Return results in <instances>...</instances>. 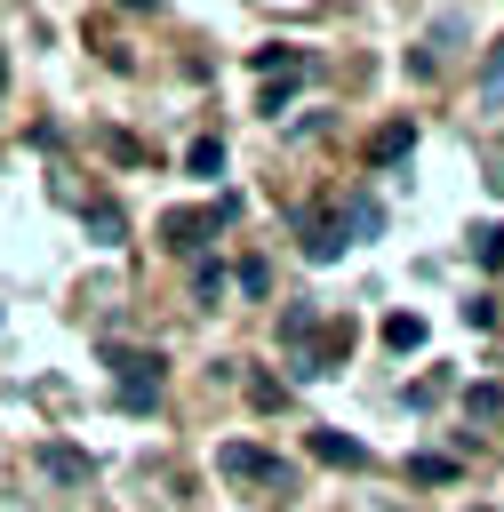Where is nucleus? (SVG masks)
Segmentation results:
<instances>
[{
    "label": "nucleus",
    "mask_w": 504,
    "mask_h": 512,
    "mask_svg": "<svg viewBox=\"0 0 504 512\" xmlns=\"http://www.w3.org/2000/svg\"><path fill=\"white\" fill-rule=\"evenodd\" d=\"M336 232H352V240H376V232H384V208H376L368 192H352V200H344V224H336ZM352 240H344V248H352Z\"/></svg>",
    "instance_id": "9"
},
{
    "label": "nucleus",
    "mask_w": 504,
    "mask_h": 512,
    "mask_svg": "<svg viewBox=\"0 0 504 512\" xmlns=\"http://www.w3.org/2000/svg\"><path fill=\"white\" fill-rule=\"evenodd\" d=\"M472 256L496 272V264H504V224H480V232H472Z\"/></svg>",
    "instance_id": "17"
},
{
    "label": "nucleus",
    "mask_w": 504,
    "mask_h": 512,
    "mask_svg": "<svg viewBox=\"0 0 504 512\" xmlns=\"http://www.w3.org/2000/svg\"><path fill=\"white\" fill-rule=\"evenodd\" d=\"M312 456H320V464H368V448L344 440V432H312Z\"/></svg>",
    "instance_id": "15"
},
{
    "label": "nucleus",
    "mask_w": 504,
    "mask_h": 512,
    "mask_svg": "<svg viewBox=\"0 0 504 512\" xmlns=\"http://www.w3.org/2000/svg\"><path fill=\"white\" fill-rule=\"evenodd\" d=\"M440 392H448V376H424V384H408V408H432Z\"/></svg>",
    "instance_id": "21"
},
{
    "label": "nucleus",
    "mask_w": 504,
    "mask_h": 512,
    "mask_svg": "<svg viewBox=\"0 0 504 512\" xmlns=\"http://www.w3.org/2000/svg\"><path fill=\"white\" fill-rule=\"evenodd\" d=\"M248 64H256L272 88H288V80H304V64H312V56H304V48H288V40H272V48H256Z\"/></svg>",
    "instance_id": "7"
},
{
    "label": "nucleus",
    "mask_w": 504,
    "mask_h": 512,
    "mask_svg": "<svg viewBox=\"0 0 504 512\" xmlns=\"http://www.w3.org/2000/svg\"><path fill=\"white\" fill-rule=\"evenodd\" d=\"M208 232H216V224H208V208H168V216H160V240H168L176 256H200V248H208Z\"/></svg>",
    "instance_id": "5"
},
{
    "label": "nucleus",
    "mask_w": 504,
    "mask_h": 512,
    "mask_svg": "<svg viewBox=\"0 0 504 512\" xmlns=\"http://www.w3.org/2000/svg\"><path fill=\"white\" fill-rule=\"evenodd\" d=\"M480 104H488V112H496V120H504V56H496V64H488V80H480Z\"/></svg>",
    "instance_id": "19"
},
{
    "label": "nucleus",
    "mask_w": 504,
    "mask_h": 512,
    "mask_svg": "<svg viewBox=\"0 0 504 512\" xmlns=\"http://www.w3.org/2000/svg\"><path fill=\"white\" fill-rule=\"evenodd\" d=\"M464 416L472 424H504V376L496 384H464Z\"/></svg>",
    "instance_id": "11"
},
{
    "label": "nucleus",
    "mask_w": 504,
    "mask_h": 512,
    "mask_svg": "<svg viewBox=\"0 0 504 512\" xmlns=\"http://www.w3.org/2000/svg\"><path fill=\"white\" fill-rule=\"evenodd\" d=\"M40 472L48 480H64V488H88V448H72V440H40Z\"/></svg>",
    "instance_id": "6"
},
{
    "label": "nucleus",
    "mask_w": 504,
    "mask_h": 512,
    "mask_svg": "<svg viewBox=\"0 0 504 512\" xmlns=\"http://www.w3.org/2000/svg\"><path fill=\"white\" fill-rule=\"evenodd\" d=\"M224 288H232V272H224L216 256H192V296H200V304H224Z\"/></svg>",
    "instance_id": "12"
},
{
    "label": "nucleus",
    "mask_w": 504,
    "mask_h": 512,
    "mask_svg": "<svg viewBox=\"0 0 504 512\" xmlns=\"http://www.w3.org/2000/svg\"><path fill=\"white\" fill-rule=\"evenodd\" d=\"M304 256H312V264H336V256H344V232H336L328 216H312V208H304Z\"/></svg>",
    "instance_id": "10"
},
{
    "label": "nucleus",
    "mask_w": 504,
    "mask_h": 512,
    "mask_svg": "<svg viewBox=\"0 0 504 512\" xmlns=\"http://www.w3.org/2000/svg\"><path fill=\"white\" fill-rule=\"evenodd\" d=\"M352 360V312H320V336L296 352V376H336Z\"/></svg>",
    "instance_id": "3"
},
{
    "label": "nucleus",
    "mask_w": 504,
    "mask_h": 512,
    "mask_svg": "<svg viewBox=\"0 0 504 512\" xmlns=\"http://www.w3.org/2000/svg\"><path fill=\"white\" fill-rule=\"evenodd\" d=\"M104 368H112V400L128 408V416H144L152 400H160V352H128V344H104Z\"/></svg>",
    "instance_id": "1"
},
{
    "label": "nucleus",
    "mask_w": 504,
    "mask_h": 512,
    "mask_svg": "<svg viewBox=\"0 0 504 512\" xmlns=\"http://www.w3.org/2000/svg\"><path fill=\"white\" fill-rule=\"evenodd\" d=\"M88 232H96L104 248H128V208H120V200H88Z\"/></svg>",
    "instance_id": "8"
},
{
    "label": "nucleus",
    "mask_w": 504,
    "mask_h": 512,
    "mask_svg": "<svg viewBox=\"0 0 504 512\" xmlns=\"http://www.w3.org/2000/svg\"><path fill=\"white\" fill-rule=\"evenodd\" d=\"M368 168H400L408 152H416V120H384V128H368Z\"/></svg>",
    "instance_id": "4"
},
{
    "label": "nucleus",
    "mask_w": 504,
    "mask_h": 512,
    "mask_svg": "<svg viewBox=\"0 0 504 512\" xmlns=\"http://www.w3.org/2000/svg\"><path fill=\"white\" fill-rule=\"evenodd\" d=\"M184 168H192V176H224V144H216V136H192V144H184Z\"/></svg>",
    "instance_id": "16"
},
{
    "label": "nucleus",
    "mask_w": 504,
    "mask_h": 512,
    "mask_svg": "<svg viewBox=\"0 0 504 512\" xmlns=\"http://www.w3.org/2000/svg\"><path fill=\"white\" fill-rule=\"evenodd\" d=\"M216 472H224V480H256V488H272L280 504L296 496V472H288L272 448H256V440H224V448H216Z\"/></svg>",
    "instance_id": "2"
},
{
    "label": "nucleus",
    "mask_w": 504,
    "mask_h": 512,
    "mask_svg": "<svg viewBox=\"0 0 504 512\" xmlns=\"http://www.w3.org/2000/svg\"><path fill=\"white\" fill-rule=\"evenodd\" d=\"M408 480H456L448 456H408Z\"/></svg>",
    "instance_id": "18"
},
{
    "label": "nucleus",
    "mask_w": 504,
    "mask_h": 512,
    "mask_svg": "<svg viewBox=\"0 0 504 512\" xmlns=\"http://www.w3.org/2000/svg\"><path fill=\"white\" fill-rule=\"evenodd\" d=\"M232 280H240V288H248V296H264V288H272V272H264V256H248V264H240V272H232Z\"/></svg>",
    "instance_id": "20"
},
{
    "label": "nucleus",
    "mask_w": 504,
    "mask_h": 512,
    "mask_svg": "<svg viewBox=\"0 0 504 512\" xmlns=\"http://www.w3.org/2000/svg\"><path fill=\"white\" fill-rule=\"evenodd\" d=\"M0 72H8V56H0Z\"/></svg>",
    "instance_id": "22"
},
{
    "label": "nucleus",
    "mask_w": 504,
    "mask_h": 512,
    "mask_svg": "<svg viewBox=\"0 0 504 512\" xmlns=\"http://www.w3.org/2000/svg\"><path fill=\"white\" fill-rule=\"evenodd\" d=\"M312 336H320V304H288V312H280V344H296V352H304Z\"/></svg>",
    "instance_id": "13"
},
{
    "label": "nucleus",
    "mask_w": 504,
    "mask_h": 512,
    "mask_svg": "<svg viewBox=\"0 0 504 512\" xmlns=\"http://www.w3.org/2000/svg\"><path fill=\"white\" fill-rule=\"evenodd\" d=\"M424 336H432L424 312H392V320H384V344H392V352H424Z\"/></svg>",
    "instance_id": "14"
}]
</instances>
